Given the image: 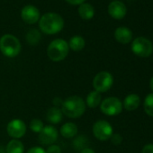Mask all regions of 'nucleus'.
Masks as SVG:
<instances>
[{
  "instance_id": "423d86ee",
  "label": "nucleus",
  "mask_w": 153,
  "mask_h": 153,
  "mask_svg": "<svg viewBox=\"0 0 153 153\" xmlns=\"http://www.w3.org/2000/svg\"><path fill=\"white\" fill-rule=\"evenodd\" d=\"M114 84V78L111 73L101 71L96 75L93 79V87L96 91L104 93L108 91Z\"/></svg>"
},
{
  "instance_id": "0eeeda50",
  "label": "nucleus",
  "mask_w": 153,
  "mask_h": 153,
  "mask_svg": "<svg viewBox=\"0 0 153 153\" xmlns=\"http://www.w3.org/2000/svg\"><path fill=\"white\" fill-rule=\"evenodd\" d=\"M100 109L103 114L109 116H114L122 112L123 104L117 97H108L101 102Z\"/></svg>"
},
{
  "instance_id": "f8f14e48",
  "label": "nucleus",
  "mask_w": 153,
  "mask_h": 153,
  "mask_svg": "<svg viewBox=\"0 0 153 153\" xmlns=\"http://www.w3.org/2000/svg\"><path fill=\"white\" fill-rule=\"evenodd\" d=\"M108 13L113 18L120 20L126 16L127 7L123 2L118 1V0H115V1H113L112 3L109 4Z\"/></svg>"
},
{
  "instance_id": "f3484780",
  "label": "nucleus",
  "mask_w": 153,
  "mask_h": 153,
  "mask_svg": "<svg viewBox=\"0 0 153 153\" xmlns=\"http://www.w3.org/2000/svg\"><path fill=\"white\" fill-rule=\"evenodd\" d=\"M78 133V126L73 123H67L60 128V134L66 139L74 138Z\"/></svg>"
},
{
  "instance_id": "1a4fd4ad",
  "label": "nucleus",
  "mask_w": 153,
  "mask_h": 153,
  "mask_svg": "<svg viewBox=\"0 0 153 153\" xmlns=\"http://www.w3.org/2000/svg\"><path fill=\"white\" fill-rule=\"evenodd\" d=\"M7 131L10 137L17 140L19 138H22L25 134L26 125L24 121L20 119H14L7 124Z\"/></svg>"
},
{
  "instance_id": "f03ea898",
  "label": "nucleus",
  "mask_w": 153,
  "mask_h": 153,
  "mask_svg": "<svg viewBox=\"0 0 153 153\" xmlns=\"http://www.w3.org/2000/svg\"><path fill=\"white\" fill-rule=\"evenodd\" d=\"M39 26L44 33L55 34L63 29L64 20L59 14L46 13L40 18Z\"/></svg>"
},
{
  "instance_id": "6ab92c4d",
  "label": "nucleus",
  "mask_w": 153,
  "mask_h": 153,
  "mask_svg": "<svg viewBox=\"0 0 153 153\" xmlns=\"http://www.w3.org/2000/svg\"><path fill=\"white\" fill-rule=\"evenodd\" d=\"M101 100H102V97H101V93L94 90L92 92H90L86 99V105H88V107L90 108H96L100 104H101Z\"/></svg>"
},
{
  "instance_id": "7ed1b4c3",
  "label": "nucleus",
  "mask_w": 153,
  "mask_h": 153,
  "mask_svg": "<svg viewBox=\"0 0 153 153\" xmlns=\"http://www.w3.org/2000/svg\"><path fill=\"white\" fill-rule=\"evenodd\" d=\"M20 41L12 34H5L0 38V51L8 58L16 57L21 51Z\"/></svg>"
},
{
  "instance_id": "4be33fe9",
  "label": "nucleus",
  "mask_w": 153,
  "mask_h": 153,
  "mask_svg": "<svg viewBox=\"0 0 153 153\" xmlns=\"http://www.w3.org/2000/svg\"><path fill=\"white\" fill-rule=\"evenodd\" d=\"M144 110L148 115L153 117V93L146 97L144 100Z\"/></svg>"
},
{
  "instance_id": "412c9836",
  "label": "nucleus",
  "mask_w": 153,
  "mask_h": 153,
  "mask_svg": "<svg viewBox=\"0 0 153 153\" xmlns=\"http://www.w3.org/2000/svg\"><path fill=\"white\" fill-rule=\"evenodd\" d=\"M26 40L31 45H36L41 40V33L36 29H32L26 35Z\"/></svg>"
},
{
  "instance_id": "ddd939ff",
  "label": "nucleus",
  "mask_w": 153,
  "mask_h": 153,
  "mask_svg": "<svg viewBox=\"0 0 153 153\" xmlns=\"http://www.w3.org/2000/svg\"><path fill=\"white\" fill-rule=\"evenodd\" d=\"M114 38L122 44H127L132 40V33L127 27H118L114 32Z\"/></svg>"
},
{
  "instance_id": "4468645a",
  "label": "nucleus",
  "mask_w": 153,
  "mask_h": 153,
  "mask_svg": "<svg viewBox=\"0 0 153 153\" xmlns=\"http://www.w3.org/2000/svg\"><path fill=\"white\" fill-rule=\"evenodd\" d=\"M62 117H63V114H62L61 109H59V107H55V106L50 108L46 114L47 121L53 124H57L60 123L62 121Z\"/></svg>"
},
{
  "instance_id": "393cba45",
  "label": "nucleus",
  "mask_w": 153,
  "mask_h": 153,
  "mask_svg": "<svg viewBox=\"0 0 153 153\" xmlns=\"http://www.w3.org/2000/svg\"><path fill=\"white\" fill-rule=\"evenodd\" d=\"M111 139V140H112V142L114 144V145H119L121 142H122V140H123V138H122V136L120 135V134H113L112 135V137L110 138Z\"/></svg>"
},
{
  "instance_id": "6e6552de",
  "label": "nucleus",
  "mask_w": 153,
  "mask_h": 153,
  "mask_svg": "<svg viewBox=\"0 0 153 153\" xmlns=\"http://www.w3.org/2000/svg\"><path fill=\"white\" fill-rule=\"evenodd\" d=\"M93 134L99 140H107L113 135V127L107 121L99 120L93 125Z\"/></svg>"
},
{
  "instance_id": "a211bd4d",
  "label": "nucleus",
  "mask_w": 153,
  "mask_h": 153,
  "mask_svg": "<svg viewBox=\"0 0 153 153\" xmlns=\"http://www.w3.org/2000/svg\"><path fill=\"white\" fill-rule=\"evenodd\" d=\"M85 45H86L85 39L79 35H75L71 37L68 42L69 49H71L74 51H80L81 50L84 49Z\"/></svg>"
},
{
  "instance_id": "20e7f679",
  "label": "nucleus",
  "mask_w": 153,
  "mask_h": 153,
  "mask_svg": "<svg viewBox=\"0 0 153 153\" xmlns=\"http://www.w3.org/2000/svg\"><path fill=\"white\" fill-rule=\"evenodd\" d=\"M68 43L65 40L56 39L49 44L47 54L50 59L55 62H59L66 59L68 54Z\"/></svg>"
},
{
  "instance_id": "39448f33",
  "label": "nucleus",
  "mask_w": 153,
  "mask_h": 153,
  "mask_svg": "<svg viewBox=\"0 0 153 153\" xmlns=\"http://www.w3.org/2000/svg\"><path fill=\"white\" fill-rule=\"evenodd\" d=\"M131 51L140 58H148L153 52V44L145 37H137L131 43Z\"/></svg>"
},
{
  "instance_id": "9d476101",
  "label": "nucleus",
  "mask_w": 153,
  "mask_h": 153,
  "mask_svg": "<svg viewBox=\"0 0 153 153\" xmlns=\"http://www.w3.org/2000/svg\"><path fill=\"white\" fill-rule=\"evenodd\" d=\"M58 139V131L51 125L44 126L39 133V142L42 145H52Z\"/></svg>"
},
{
  "instance_id": "5701e85b",
  "label": "nucleus",
  "mask_w": 153,
  "mask_h": 153,
  "mask_svg": "<svg viewBox=\"0 0 153 153\" xmlns=\"http://www.w3.org/2000/svg\"><path fill=\"white\" fill-rule=\"evenodd\" d=\"M43 127V123L40 119H33L30 123V128L35 133H40Z\"/></svg>"
},
{
  "instance_id": "bb28decb",
  "label": "nucleus",
  "mask_w": 153,
  "mask_h": 153,
  "mask_svg": "<svg viewBox=\"0 0 153 153\" xmlns=\"http://www.w3.org/2000/svg\"><path fill=\"white\" fill-rule=\"evenodd\" d=\"M141 153H153V144H147L143 147Z\"/></svg>"
},
{
  "instance_id": "9b49d317",
  "label": "nucleus",
  "mask_w": 153,
  "mask_h": 153,
  "mask_svg": "<svg viewBox=\"0 0 153 153\" xmlns=\"http://www.w3.org/2000/svg\"><path fill=\"white\" fill-rule=\"evenodd\" d=\"M21 17L25 23L33 25L40 20V12L34 6L27 5L22 9Z\"/></svg>"
},
{
  "instance_id": "dca6fc26",
  "label": "nucleus",
  "mask_w": 153,
  "mask_h": 153,
  "mask_svg": "<svg viewBox=\"0 0 153 153\" xmlns=\"http://www.w3.org/2000/svg\"><path fill=\"white\" fill-rule=\"evenodd\" d=\"M140 97L136 94H131L125 97L123 102V106L127 111H134L140 105Z\"/></svg>"
},
{
  "instance_id": "cd10ccee",
  "label": "nucleus",
  "mask_w": 153,
  "mask_h": 153,
  "mask_svg": "<svg viewBox=\"0 0 153 153\" xmlns=\"http://www.w3.org/2000/svg\"><path fill=\"white\" fill-rule=\"evenodd\" d=\"M66 1L70 5H81L85 3L86 0H66Z\"/></svg>"
},
{
  "instance_id": "aec40b11",
  "label": "nucleus",
  "mask_w": 153,
  "mask_h": 153,
  "mask_svg": "<svg viewBox=\"0 0 153 153\" xmlns=\"http://www.w3.org/2000/svg\"><path fill=\"white\" fill-rule=\"evenodd\" d=\"M25 147L22 141L14 139L10 140L7 146V153H24Z\"/></svg>"
},
{
  "instance_id": "b1692460",
  "label": "nucleus",
  "mask_w": 153,
  "mask_h": 153,
  "mask_svg": "<svg viewBox=\"0 0 153 153\" xmlns=\"http://www.w3.org/2000/svg\"><path fill=\"white\" fill-rule=\"evenodd\" d=\"M46 153H61V149L58 145H50L46 150Z\"/></svg>"
},
{
  "instance_id": "2eb2a0df",
  "label": "nucleus",
  "mask_w": 153,
  "mask_h": 153,
  "mask_svg": "<svg viewBox=\"0 0 153 153\" xmlns=\"http://www.w3.org/2000/svg\"><path fill=\"white\" fill-rule=\"evenodd\" d=\"M79 15L84 20H90L95 16V9L89 3H83L79 7Z\"/></svg>"
},
{
  "instance_id": "f257e3e1",
  "label": "nucleus",
  "mask_w": 153,
  "mask_h": 153,
  "mask_svg": "<svg viewBox=\"0 0 153 153\" xmlns=\"http://www.w3.org/2000/svg\"><path fill=\"white\" fill-rule=\"evenodd\" d=\"M86 106L85 101L80 97L72 96L62 102L61 111L68 118H79L84 114Z\"/></svg>"
},
{
  "instance_id": "c85d7f7f",
  "label": "nucleus",
  "mask_w": 153,
  "mask_h": 153,
  "mask_svg": "<svg viewBox=\"0 0 153 153\" xmlns=\"http://www.w3.org/2000/svg\"><path fill=\"white\" fill-rule=\"evenodd\" d=\"M80 153H95V151L92 149H90V148H84L80 151Z\"/></svg>"
},
{
  "instance_id": "a878e982",
  "label": "nucleus",
  "mask_w": 153,
  "mask_h": 153,
  "mask_svg": "<svg viewBox=\"0 0 153 153\" xmlns=\"http://www.w3.org/2000/svg\"><path fill=\"white\" fill-rule=\"evenodd\" d=\"M27 153H46V150L42 147H33L28 149Z\"/></svg>"
},
{
  "instance_id": "c756f323",
  "label": "nucleus",
  "mask_w": 153,
  "mask_h": 153,
  "mask_svg": "<svg viewBox=\"0 0 153 153\" xmlns=\"http://www.w3.org/2000/svg\"><path fill=\"white\" fill-rule=\"evenodd\" d=\"M149 86H150V88H151V90L153 91V78L150 79V83H149Z\"/></svg>"
}]
</instances>
